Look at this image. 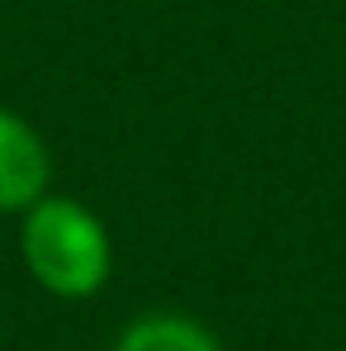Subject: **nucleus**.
<instances>
[{
	"mask_svg": "<svg viewBox=\"0 0 346 351\" xmlns=\"http://www.w3.org/2000/svg\"><path fill=\"white\" fill-rule=\"evenodd\" d=\"M114 351H219V342L190 318L152 313V318H138L114 342Z\"/></svg>",
	"mask_w": 346,
	"mask_h": 351,
	"instance_id": "3",
	"label": "nucleus"
},
{
	"mask_svg": "<svg viewBox=\"0 0 346 351\" xmlns=\"http://www.w3.org/2000/svg\"><path fill=\"white\" fill-rule=\"evenodd\" d=\"M19 247H24L29 276L62 299L95 294L114 266V247H110L105 223L66 195H43L24 209Z\"/></svg>",
	"mask_w": 346,
	"mask_h": 351,
	"instance_id": "1",
	"label": "nucleus"
},
{
	"mask_svg": "<svg viewBox=\"0 0 346 351\" xmlns=\"http://www.w3.org/2000/svg\"><path fill=\"white\" fill-rule=\"evenodd\" d=\"M48 147L29 119L0 110V214L29 209L48 190Z\"/></svg>",
	"mask_w": 346,
	"mask_h": 351,
	"instance_id": "2",
	"label": "nucleus"
}]
</instances>
